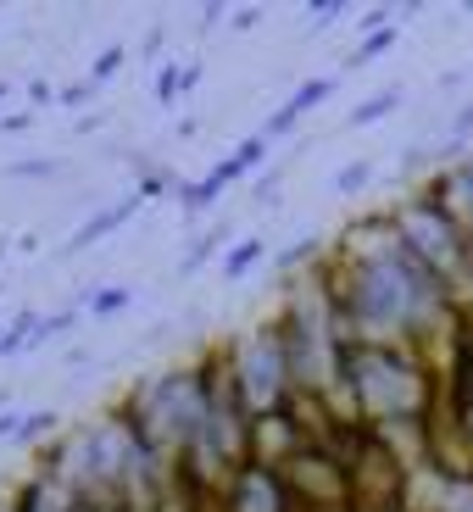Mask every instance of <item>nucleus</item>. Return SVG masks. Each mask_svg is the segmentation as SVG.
Returning a JSON list of instances; mask_svg holds the SVG:
<instances>
[{
  "mask_svg": "<svg viewBox=\"0 0 473 512\" xmlns=\"http://www.w3.org/2000/svg\"><path fill=\"white\" fill-rule=\"evenodd\" d=\"M446 396V373L423 357L418 346H384V340H351L346 346V379L334 412L373 435L384 429H412L429 423V412Z\"/></svg>",
  "mask_w": 473,
  "mask_h": 512,
  "instance_id": "nucleus-1",
  "label": "nucleus"
},
{
  "mask_svg": "<svg viewBox=\"0 0 473 512\" xmlns=\"http://www.w3.org/2000/svg\"><path fill=\"white\" fill-rule=\"evenodd\" d=\"M117 412L134 423V435L145 440L156 462H184V451L201 440L206 418H212V357H201L195 368L140 379Z\"/></svg>",
  "mask_w": 473,
  "mask_h": 512,
  "instance_id": "nucleus-2",
  "label": "nucleus"
},
{
  "mask_svg": "<svg viewBox=\"0 0 473 512\" xmlns=\"http://www.w3.org/2000/svg\"><path fill=\"white\" fill-rule=\"evenodd\" d=\"M229 373H234V396H240V407L251 412V423L290 407L295 373H290V351H284L279 323H262V329L240 334V340L229 346Z\"/></svg>",
  "mask_w": 473,
  "mask_h": 512,
  "instance_id": "nucleus-3",
  "label": "nucleus"
},
{
  "mask_svg": "<svg viewBox=\"0 0 473 512\" xmlns=\"http://www.w3.org/2000/svg\"><path fill=\"white\" fill-rule=\"evenodd\" d=\"M396 234L401 245H407L412 256H418L423 268H435L440 279H446V290L462 279V268L473 262V240L468 229H462L457 218H451L446 206H440V195H418L412 206H401L396 212Z\"/></svg>",
  "mask_w": 473,
  "mask_h": 512,
  "instance_id": "nucleus-4",
  "label": "nucleus"
},
{
  "mask_svg": "<svg viewBox=\"0 0 473 512\" xmlns=\"http://www.w3.org/2000/svg\"><path fill=\"white\" fill-rule=\"evenodd\" d=\"M279 474H284V485H290V496H295V512H357L346 462L329 457L323 446L295 451Z\"/></svg>",
  "mask_w": 473,
  "mask_h": 512,
  "instance_id": "nucleus-5",
  "label": "nucleus"
},
{
  "mask_svg": "<svg viewBox=\"0 0 473 512\" xmlns=\"http://www.w3.org/2000/svg\"><path fill=\"white\" fill-rule=\"evenodd\" d=\"M223 512H295V496H290L279 468L245 462L240 474L223 485Z\"/></svg>",
  "mask_w": 473,
  "mask_h": 512,
  "instance_id": "nucleus-6",
  "label": "nucleus"
},
{
  "mask_svg": "<svg viewBox=\"0 0 473 512\" xmlns=\"http://www.w3.org/2000/svg\"><path fill=\"white\" fill-rule=\"evenodd\" d=\"M134 206H140V195H134V201H123V206H106V212H95V218L84 223L73 240H67V251H84V245H95L101 234H112L117 223H128V212H134Z\"/></svg>",
  "mask_w": 473,
  "mask_h": 512,
  "instance_id": "nucleus-7",
  "label": "nucleus"
},
{
  "mask_svg": "<svg viewBox=\"0 0 473 512\" xmlns=\"http://www.w3.org/2000/svg\"><path fill=\"white\" fill-rule=\"evenodd\" d=\"M446 401H451V418L462 423V435L473 440V373L468 368H451L446 373Z\"/></svg>",
  "mask_w": 473,
  "mask_h": 512,
  "instance_id": "nucleus-8",
  "label": "nucleus"
},
{
  "mask_svg": "<svg viewBox=\"0 0 473 512\" xmlns=\"http://www.w3.org/2000/svg\"><path fill=\"white\" fill-rule=\"evenodd\" d=\"M329 90H334L329 78H312V84H301V90H295V101L284 106V112H273V123H268V128H273V134H284V128H290L295 117H301V112H312V106H318Z\"/></svg>",
  "mask_w": 473,
  "mask_h": 512,
  "instance_id": "nucleus-9",
  "label": "nucleus"
},
{
  "mask_svg": "<svg viewBox=\"0 0 473 512\" xmlns=\"http://www.w3.org/2000/svg\"><path fill=\"white\" fill-rule=\"evenodd\" d=\"M451 368L473 373V318H462V312H457V334H451Z\"/></svg>",
  "mask_w": 473,
  "mask_h": 512,
  "instance_id": "nucleus-10",
  "label": "nucleus"
},
{
  "mask_svg": "<svg viewBox=\"0 0 473 512\" xmlns=\"http://www.w3.org/2000/svg\"><path fill=\"white\" fill-rule=\"evenodd\" d=\"M256 256H262V240H240V245L229 251V262H223V273H229V279H240V273L251 268Z\"/></svg>",
  "mask_w": 473,
  "mask_h": 512,
  "instance_id": "nucleus-11",
  "label": "nucleus"
},
{
  "mask_svg": "<svg viewBox=\"0 0 473 512\" xmlns=\"http://www.w3.org/2000/svg\"><path fill=\"white\" fill-rule=\"evenodd\" d=\"M117 67H123V45H106V51L95 56V67H90V84H106Z\"/></svg>",
  "mask_w": 473,
  "mask_h": 512,
  "instance_id": "nucleus-12",
  "label": "nucleus"
},
{
  "mask_svg": "<svg viewBox=\"0 0 473 512\" xmlns=\"http://www.w3.org/2000/svg\"><path fill=\"white\" fill-rule=\"evenodd\" d=\"M56 429V412H34V418H23V429H17V440H45Z\"/></svg>",
  "mask_w": 473,
  "mask_h": 512,
  "instance_id": "nucleus-13",
  "label": "nucleus"
},
{
  "mask_svg": "<svg viewBox=\"0 0 473 512\" xmlns=\"http://www.w3.org/2000/svg\"><path fill=\"white\" fill-rule=\"evenodd\" d=\"M384 112H396V95H373L368 106H357V112H351V123H373V117H384Z\"/></svg>",
  "mask_w": 473,
  "mask_h": 512,
  "instance_id": "nucleus-14",
  "label": "nucleus"
},
{
  "mask_svg": "<svg viewBox=\"0 0 473 512\" xmlns=\"http://www.w3.org/2000/svg\"><path fill=\"white\" fill-rule=\"evenodd\" d=\"M262 156H268V145H262V140H245L240 151H234V162H240V173H251V167L262 162Z\"/></svg>",
  "mask_w": 473,
  "mask_h": 512,
  "instance_id": "nucleus-15",
  "label": "nucleus"
},
{
  "mask_svg": "<svg viewBox=\"0 0 473 512\" xmlns=\"http://www.w3.org/2000/svg\"><path fill=\"white\" fill-rule=\"evenodd\" d=\"M123 307H128V290H101L90 301V312H123Z\"/></svg>",
  "mask_w": 473,
  "mask_h": 512,
  "instance_id": "nucleus-16",
  "label": "nucleus"
},
{
  "mask_svg": "<svg viewBox=\"0 0 473 512\" xmlns=\"http://www.w3.org/2000/svg\"><path fill=\"white\" fill-rule=\"evenodd\" d=\"M357 184H368V162H351L340 179H334V190H357Z\"/></svg>",
  "mask_w": 473,
  "mask_h": 512,
  "instance_id": "nucleus-17",
  "label": "nucleus"
},
{
  "mask_svg": "<svg viewBox=\"0 0 473 512\" xmlns=\"http://www.w3.org/2000/svg\"><path fill=\"white\" fill-rule=\"evenodd\" d=\"M90 95H95V84H78V90H62V101L78 106V101H90Z\"/></svg>",
  "mask_w": 473,
  "mask_h": 512,
  "instance_id": "nucleus-18",
  "label": "nucleus"
},
{
  "mask_svg": "<svg viewBox=\"0 0 473 512\" xmlns=\"http://www.w3.org/2000/svg\"><path fill=\"white\" fill-rule=\"evenodd\" d=\"M17 429H23V423H17V412H0V440L17 435Z\"/></svg>",
  "mask_w": 473,
  "mask_h": 512,
  "instance_id": "nucleus-19",
  "label": "nucleus"
}]
</instances>
